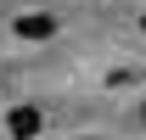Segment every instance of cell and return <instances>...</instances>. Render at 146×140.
I'll return each mask as SVG.
<instances>
[{"label":"cell","mask_w":146,"mask_h":140,"mask_svg":"<svg viewBox=\"0 0 146 140\" xmlns=\"http://www.w3.org/2000/svg\"><path fill=\"white\" fill-rule=\"evenodd\" d=\"M141 34H146V17H141Z\"/></svg>","instance_id":"3957f363"},{"label":"cell","mask_w":146,"mask_h":140,"mask_svg":"<svg viewBox=\"0 0 146 140\" xmlns=\"http://www.w3.org/2000/svg\"><path fill=\"white\" fill-rule=\"evenodd\" d=\"M141 112H146V106H141Z\"/></svg>","instance_id":"277c9868"},{"label":"cell","mask_w":146,"mask_h":140,"mask_svg":"<svg viewBox=\"0 0 146 140\" xmlns=\"http://www.w3.org/2000/svg\"><path fill=\"white\" fill-rule=\"evenodd\" d=\"M11 28H17V39H51L56 34V17H51V11H23Z\"/></svg>","instance_id":"7a4b0ae2"},{"label":"cell","mask_w":146,"mask_h":140,"mask_svg":"<svg viewBox=\"0 0 146 140\" xmlns=\"http://www.w3.org/2000/svg\"><path fill=\"white\" fill-rule=\"evenodd\" d=\"M39 129H45V112L39 106H11L6 112V135L11 140H39Z\"/></svg>","instance_id":"6da1fadb"}]
</instances>
